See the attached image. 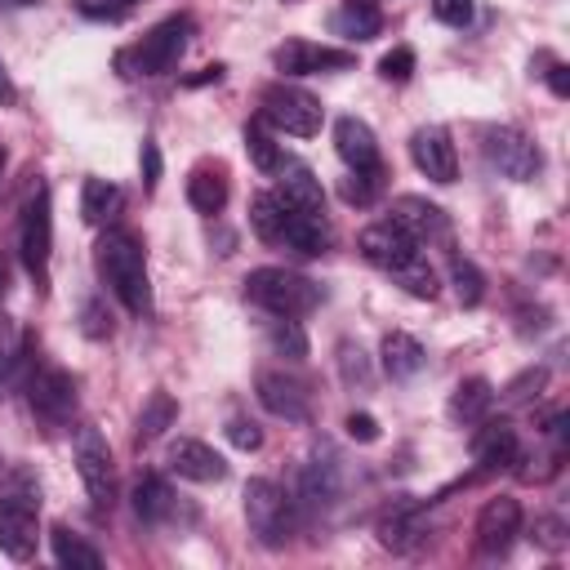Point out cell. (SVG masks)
<instances>
[{
  "label": "cell",
  "instance_id": "1",
  "mask_svg": "<svg viewBox=\"0 0 570 570\" xmlns=\"http://www.w3.org/2000/svg\"><path fill=\"white\" fill-rule=\"evenodd\" d=\"M94 263L102 272V281L111 285V294L134 312L147 316L151 312V281H147V249L129 227H107L94 245Z\"/></svg>",
  "mask_w": 570,
  "mask_h": 570
},
{
  "label": "cell",
  "instance_id": "2",
  "mask_svg": "<svg viewBox=\"0 0 570 570\" xmlns=\"http://www.w3.org/2000/svg\"><path fill=\"white\" fill-rule=\"evenodd\" d=\"M40 534V481L31 468H9L0 481V552L13 561L36 557Z\"/></svg>",
  "mask_w": 570,
  "mask_h": 570
},
{
  "label": "cell",
  "instance_id": "3",
  "mask_svg": "<svg viewBox=\"0 0 570 570\" xmlns=\"http://www.w3.org/2000/svg\"><path fill=\"white\" fill-rule=\"evenodd\" d=\"M245 294L267 316H307L321 307V285L289 267H254L245 276Z\"/></svg>",
  "mask_w": 570,
  "mask_h": 570
},
{
  "label": "cell",
  "instance_id": "4",
  "mask_svg": "<svg viewBox=\"0 0 570 570\" xmlns=\"http://www.w3.org/2000/svg\"><path fill=\"white\" fill-rule=\"evenodd\" d=\"M187 40H191V18H187V13H174V18L156 22L138 45H129V49L116 58V67H120L125 76H165V71L178 67Z\"/></svg>",
  "mask_w": 570,
  "mask_h": 570
},
{
  "label": "cell",
  "instance_id": "5",
  "mask_svg": "<svg viewBox=\"0 0 570 570\" xmlns=\"http://www.w3.org/2000/svg\"><path fill=\"white\" fill-rule=\"evenodd\" d=\"M245 521H249V534L263 548H285L289 534H294V499L276 481L254 476L245 485Z\"/></svg>",
  "mask_w": 570,
  "mask_h": 570
},
{
  "label": "cell",
  "instance_id": "6",
  "mask_svg": "<svg viewBox=\"0 0 570 570\" xmlns=\"http://www.w3.org/2000/svg\"><path fill=\"white\" fill-rule=\"evenodd\" d=\"M258 107H263L258 116H263L272 129L294 134V138H312V134H321V120H325L321 102H316L307 89L285 85V80L267 85V89H263V98H258Z\"/></svg>",
  "mask_w": 570,
  "mask_h": 570
},
{
  "label": "cell",
  "instance_id": "7",
  "mask_svg": "<svg viewBox=\"0 0 570 570\" xmlns=\"http://www.w3.org/2000/svg\"><path fill=\"white\" fill-rule=\"evenodd\" d=\"M481 156L494 174L512 178V183H530L539 169H543V151L534 147L530 134L512 129V125H490L481 129Z\"/></svg>",
  "mask_w": 570,
  "mask_h": 570
},
{
  "label": "cell",
  "instance_id": "8",
  "mask_svg": "<svg viewBox=\"0 0 570 570\" xmlns=\"http://www.w3.org/2000/svg\"><path fill=\"white\" fill-rule=\"evenodd\" d=\"M18 249L27 272L36 276V285L45 289L49 281V254H53V205H49V187L36 183V191L22 205V223H18Z\"/></svg>",
  "mask_w": 570,
  "mask_h": 570
},
{
  "label": "cell",
  "instance_id": "9",
  "mask_svg": "<svg viewBox=\"0 0 570 570\" xmlns=\"http://www.w3.org/2000/svg\"><path fill=\"white\" fill-rule=\"evenodd\" d=\"M76 472L85 481V494L94 512H111L116 503V472H111V450L98 436V428H76Z\"/></svg>",
  "mask_w": 570,
  "mask_h": 570
},
{
  "label": "cell",
  "instance_id": "10",
  "mask_svg": "<svg viewBox=\"0 0 570 570\" xmlns=\"http://www.w3.org/2000/svg\"><path fill=\"white\" fill-rule=\"evenodd\" d=\"M410 160L423 178L432 183H454L459 178V151L441 125H423L410 134Z\"/></svg>",
  "mask_w": 570,
  "mask_h": 570
},
{
  "label": "cell",
  "instance_id": "11",
  "mask_svg": "<svg viewBox=\"0 0 570 570\" xmlns=\"http://www.w3.org/2000/svg\"><path fill=\"white\" fill-rule=\"evenodd\" d=\"M517 534H521V503L512 494H499L476 512V552L481 557H503Z\"/></svg>",
  "mask_w": 570,
  "mask_h": 570
},
{
  "label": "cell",
  "instance_id": "12",
  "mask_svg": "<svg viewBox=\"0 0 570 570\" xmlns=\"http://www.w3.org/2000/svg\"><path fill=\"white\" fill-rule=\"evenodd\" d=\"M276 71L285 76H312V71H347L356 62L352 49H330V45H312V40H285L272 53Z\"/></svg>",
  "mask_w": 570,
  "mask_h": 570
},
{
  "label": "cell",
  "instance_id": "13",
  "mask_svg": "<svg viewBox=\"0 0 570 570\" xmlns=\"http://www.w3.org/2000/svg\"><path fill=\"white\" fill-rule=\"evenodd\" d=\"M254 387H258V401H263L267 414H276V419H285V423H307V419H312V401H307L303 383L289 379L285 370H263V374L254 379Z\"/></svg>",
  "mask_w": 570,
  "mask_h": 570
},
{
  "label": "cell",
  "instance_id": "14",
  "mask_svg": "<svg viewBox=\"0 0 570 570\" xmlns=\"http://www.w3.org/2000/svg\"><path fill=\"white\" fill-rule=\"evenodd\" d=\"M356 249H361L374 267L392 272V267H401L405 258H414V254H419V240H414L410 232H401L392 218H379V223H370V227L361 232Z\"/></svg>",
  "mask_w": 570,
  "mask_h": 570
},
{
  "label": "cell",
  "instance_id": "15",
  "mask_svg": "<svg viewBox=\"0 0 570 570\" xmlns=\"http://www.w3.org/2000/svg\"><path fill=\"white\" fill-rule=\"evenodd\" d=\"M387 218H392L401 232H410L419 245H423V240H445V232H450L445 209L432 205L428 196H396L392 209H387Z\"/></svg>",
  "mask_w": 570,
  "mask_h": 570
},
{
  "label": "cell",
  "instance_id": "16",
  "mask_svg": "<svg viewBox=\"0 0 570 570\" xmlns=\"http://www.w3.org/2000/svg\"><path fill=\"white\" fill-rule=\"evenodd\" d=\"M169 468H174L183 481H200V485L227 476V459H223L214 445L196 441V436H178V441L169 445Z\"/></svg>",
  "mask_w": 570,
  "mask_h": 570
},
{
  "label": "cell",
  "instance_id": "17",
  "mask_svg": "<svg viewBox=\"0 0 570 570\" xmlns=\"http://www.w3.org/2000/svg\"><path fill=\"white\" fill-rule=\"evenodd\" d=\"M31 405H36L40 419L62 423V419L76 410V379H71L67 370H58V365L40 370V374L31 379Z\"/></svg>",
  "mask_w": 570,
  "mask_h": 570
},
{
  "label": "cell",
  "instance_id": "18",
  "mask_svg": "<svg viewBox=\"0 0 570 570\" xmlns=\"http://www.w3.org/2000/svg\"><path fill=\"white\" fill-rule=\"evenodd\" d=\"M338 499V459L330 450H316L303 468H298V503L303 508H330Z\"/></svg>",
  "mask_w": 570,
  "mask_h": 570
},
{
  "label": "cell",
  "instance_id": "19",
  "mask_svg": "<svg viewBox=\"0 0 570 570\" xmlns=\"http://www.w3.org/2000/svg\"><path fill=\"white\" fill-rule=\"evenodd\" d=\"M334 151L347 169H379V142H374V129L361 116H338L334 120Z\"/></svg>",
  "mask_w": 570,
  "mask_h": 570
},
{
  "label": "cell",
  "instance_id": "20",
  "mask_svg": "<svg viewBox=\"0 0 570 570\" xmlns=\"http://www.w3.org/2000/svg\"><path fill=\"white\" fill-rule=\"evenodd\" d=\"M276 174H281L276 196H281L289 209L325 218V191H321V178H316L307 165H298V160H281V169H276Z\"/></svg>",
  "mask_w": 570,
  "mask_h": 570
},
{
  "label": "cell",
  "instance_id": "21",
  "mask_svg": "<svg viewBox=\"0 0 570 570\" xmlns=\"http://www.w3.org/2000/svg\"><path fill=\"white\" fill-rule=\"evenodd\" d=\"M472 459L485 468V472H499V468H512L521 459V441H517V428L512 423H481L476 436H472Z\"/></svg>",
  "mask_w": 570,
  "mask_h": 570
},
{
  "label": "cell",
  "instance_id": "22",
  "mask_svg": "<svg viewBox=\"0 0 570 570\" xmlns=\"http://www.w3.org/2000/svg\"><path fill=\"white\" fill-rule=\"evenodd\" d=\"M281 205H285V200H281ZM281 245L294 249V254H303V258H316V254H325V245H330V227H325V218H316V214H298V209L285 205Z\"/></svg>",
  "mask_w": 570,
  "mask_h": 570
},
{
  "label": "cell",
  "instance_id": "23",
  "mask_svg": "<svg viewBox=\"0 0 570 570\" xmlns=\"http://www.w3.org/2000/svg\"><path fill=\"white\" fill-rule=\"evenodd\" d=\"M423 365H428V352H423V343L414 334H405V330L383 334V370L392 379H414Z\"/></svg>",
  "mask_w": 570,
  "mask_h": 570
},
{
  "label": "cell",
  "instance_id": "24",
  "mask_svg": "<svg viewBox=\"0 0 570 570\" xmlns=\"http://www.w3.org/2000/svg\"><path fill=\"white\" fill-rule=\"evenodd\" d=\"M129 499H134L138 521H147V525L174 517V490H169L165 476H156V472H142V476L134 481V494H129Z\"/></svg>",
  "mask_w": 570,
  "mask_h": 570
},
{
  "label": "cell",
  "instance_id": "25",
  "mask_svg": "<svg viewBox=\"0 0 570 570\" xmlns=\"http://www.w3.org/2000/svg\"><path fill=\"white\" fill-rule=\"evenodd\" d=\"M187 200L200 214H218L227 205V174L214 169V165H196L191 178H187Z\"/></svg>",
  "mask_w": 570,
  "mask_h": 570
},
{
  "label": "cell",
  "instance_id": "26",
  "mask_svg": "<svg viewBox=\"0 0 570 570\" xmlns=\"http://www.w3.org/2000/svg\"><path fill=\"white\" fill-rule=\"evenodd\" d=\"M490 405H494L490 379H463L454 387V396H450V419L454 423H481L490 414Z\"/></svg>",
  "mask_w": 570,
  "mask_h": 570
},
{
  "label": "cell",
  "instance_id": "27",
  "mask_svg": "<svg viewBox=\"0 0 570 570\" xmlns=\"http://www.w3.org/2000/svg\"><path fill=\"white\" fill-rule=\"evenodd\" d=\"M330 27L343 36V40H374L383 31V9L379 4H343Z\"/></svg>",
  "mask_w": 570,
  "mask_h": 570
},
{
  "label": "cell",
  "instance_id": "28",
  "mask_svg": "<svg viewBox=\"0 0 570 570\" xmlns=\"http://www.w3.org/2000/svg\"><path fill=\"white\" fill-rule=\"evenodd\" d=\"M423 534H428V530H423V521H419L414 508H396V512H387V517L379 521V543L392 548V552H410Z\"/></svg>",
  "mask_w": 570,
  "mask_h": 570
},
{
  "label": "cell",
  "instance_id": "29",
  "mask_svg": "<svg viewBox=\"0 0 570 570\" xmlns=\"http://www.w3.org/2000/svg\"><path fill=\"white\" fill-rule=\"evenodd\" d=\"M49 543H53V561L58 566H71V570H98L102 566V552L94 543H85L80 534H71L67 525H53Z\"/></svg>",
  "mask_w": 570,
  "mask_h": 570
},
{
  "label": "cell",
  "instance_id": "30",
  "mask_svg": "<svg viewBox=\"0 0 570 570\" xmlns=\"http://www.w3.org/2000/svg\"><path fill=\"white\" fill-rule=\"evenodd\" d=\"M116 205H120V187H116V183H107V178H85V187H80V218H85L89 227H102V223L116 214Z\"/></svg>",
  "mask_w": 570,
  "mask_h": 570
},
{
  "label": "cell",
  "instance_id": "31",
  "mask_svg": "<svg viewBox=\"0 0 570 570\" xmlns=\"http://www.w3.org/2000/svg\"><path fill=\"white\" fill-rule=\"evenodd\" d=\"M178 419V401L169 392H151L142 414H138V428H134V445H151L169 423Z\"/></svg>",
  "mask_w": 570,
  "mask_h": 570
},
{
  "label": "cell",
  "instance_id": "32",
  "mask_svg": "<svg viewBox=\"0 0 570 570\" xmlns=\"http://www.w3.org/2000/svg\"><path fill=\"white\" fill-rule=\"evenodd\" d=\"M245 151H249V160H254L263 174H276L281 160H285V151H281V142H276V134H272V125H267L263 116L245 125Z\"/></svg>",
  "mask_w": 570,
  "mask_h": 570
},
{
  "label": "cell",
  "instance_id": "33",
  "mask_svg": "<svg viewBox=\"0 0 570 570\" xmlns=\"http://www.w3.org/2000/svg\"><path fill=\"white\" fill-rule=\"evenodd\" d=\"M249 227L267 240V245H281V227H285V205L276 191H258L249 200Z\"/></svg>",
  "mask_w": 570,
  "mask_h": 570
},
{
  "label": "cell",
  "instance_id": "34",
  "mask_svg": "<svg viewBox=\"0 0 570 570\" xmlns=\"http://www.w3.org/2000/svg\"><path fill=\"white\" fill-rule=\"evenodd\" d=\"M387 276H392L405 294H414V298H436V289H441V285H436V272H432V263H428L423 254L405 258V263H401V267H392Z\"/></svg>",
  "mask_w": 570,
  "mask_h": 570
},
{
  "label": "cell",
  "instance_id": "35",
  "mask_svg": "<svg viewBox=\"0 0 570 570\" xmlns=\"http://www.w3.org/2000/svg\"><path fill=\"white\" fill-rule=\"evenodd\" d=\"M267 343H272L276 356H289V361L307 356V334H303L298 316H272L267 321Z\"/></svg>",
  "mask_w": 570,
  "mask_h": 570
},
{
  "label": "cell",
  "instance_id": "36",
  "mask_svg": "<svg viewBox=\"0 0 570 570\" xmlns=\"http://www.w3.org/2000/svg\"><path fill=\"white\" fill-rule=\"evenodd\" d=\"M450 285H454V294H459V303L463 307H476L481 303V294H485V276L476 272V263H468V258H450Z\"/></svg>",
  "mask_w": 570,
  "mask_h": 570
},
{
  "label": "cell",
  "instance_id": "37",
  "mask_svg": "<svg viewBox=\"0 0 570 570\" xmlns=\"http://www.w3.org/2000/svg\"><path fill=\"white\" fill-rule=\"evenodd\" d=\"M379 191H383V169H352V174L338 183V196H343L347 205H370Z\"/></svg>",
  "mask_w": 570,
  "mask_h": 570
},
{
  "label": "cell",
  "instance_id": "38",
  "mask_svg": "<svg viewBox=\"0 0 570 570\" xmlns=\"http://www.w3.org/2000/svg\"><path fill=\"white\" fill-rule=\"evenodd\" d=\"M338 374H343V383L347 387H370V356L361 352V343H338Z\"/></svg>",
  "mask_w": 570,
  "mask_h": 570
},
{
  "label": "cell",
  "instance_id": "39",
  "mask_svg": "<svg viewBox=\"0 0 570 570\" xmlns=\"http://www.w3.org/2000/svg\"><path fill=\"white\" fill-rule=\"evenodd\" d=\"M18 356H22V334H18L13 316H4V312H0V379H9V374H13Z\"/></svg>",
  "mask_w": 570,
  "mask_h": 570
},
{
  "label": "cell",
  "instance_id": "40",
  "mask_svg": "<svg viewBox=\"0 0 570 570\" xmlns=\"http://www.w3.org/2000/svg\"><path fill=\"white\" fill-rule=\"evenodd\" d=\"M138 0H76V9L94 22H120L125 13H134Z\"/></svg>",
  "mask_w": 570,
  "mask_h": 570
},
{
  "label": "cell",
  "instance_id": "41",
  "mask_svg": "<svg viewBox=\"0 0 570 570\" xmlns=\"http://www.w3.org/2000/svg\"><path fill=\"white\" fill-rule=\"evenodd\" d=\"M410 71H414V49L410 45H396V49H387L383 53V62H379V76L383 80H410Z\"/></svg>",
  "mask_w": 570,
  "mask_h": 570
},
{
  "label": "cell",
  "instance_id": "42",
  "mask_svg": "<svg viewBox=\"0 0 570 570\" xmlns=\"http://www.w3.org/2000/svg\"><path fill=\"white\" fill-rule=\"evenodd\" d=\"M530 539H534L539 548H548V552H561V548H566V521H561V517H539L534 530H530Z\"/></svg>",
  "mask_w": 570,
  "mask_h": 570
},
{
  "label": "cell",
  "instance_id": "43",
  "mask_svg": "<svg viewBox=\"0 0 570 570\" xmlns=\"http://www.w3.org/2000/svg\"><path fill=\"white\" fill-rule=\"evenodd\" d=\"M80 316H85V325H80V330H85L89 338H107V334H111V312L102 307V298H89Z\"/></svg>",
  "mask_w": 570,
  "mask_h": 570
},
{
  "label": "cell",
  "instance_id": "44",
  "mask_svg": "<svg viewBox=\"0 0 570 570\" xmlns=\"http://www.w3.org/2000/svg\"><path fill=\"white\" fill-rule=\"evenodd\" d=\"M432 13L445 27H468L472 22V0H432Z\"/></svg>",
  "mask_w": 570,
  "mask_h": 570
},
{
  "label": "cell",
  "instance_id": "45",
  "mask_svg": "<svg viewBox=\"0 0 570 570\" xmlns=\"http://www.w3.org/2000/svg\"><path fill=\"white\" fill-rule=\"evenodd\" d=\"M227 441H232L236 450H258V445H263V428L249 423V419H232V423H227Z\"/></svg>",
  "mask_w": 570,
  "mask_h": 570
},
{
  "label": "cell",
  "instance_id": "46",
  "mask_svg": "<svg viewBox=\"0 0 570 570\" xmlns=\"http://www.w3.org/2000/svg\"><path fill=\"white\" fill-rule=\"evenodd\" d=\"M343 428H347V436H352V441H365V445H370V441H379V419H374V414H365V410H352Z\"/></svg>",
  "mask_w": 570,
  "mask_h": 570
},
{
  "label": "cell",
  "instance_id": "47",
  "mask_svg": "<svg viewBox=\"0 0 570 570\" xmlns=\"http://www.w3.org/2000/svg\"><path fill=\"white\" fill-rule=\"evenodd\" d=\"M142 187L147 191H156V183H160V147L151 142V138H142Z\"/></svg>",
  "mask_w": 570,
  "mask_h": 570
},
{
  "label": "cell",
  "instance_id": "48",
  "mask_svg": "<svg viewBox=\"0 0 570 570\" xmlns=\"http://www.w3.org/2000/svg\"><path fill=\"white\" fill-rule=\"evenodd\" d=\"M543 379H548L543 370H525L517 383H508V392H503V396H508V401H521V396H530V387L539 392V387H543Z\"/></svg>",
  "mask_w": 570,
  "mask_h": 570
},
{
  "label": "cell",
  "instance_id": "49",
  "mask_svg": "<svg viewBox=\"0 0 570 570\" xmlns=\"http://www.w3.org/2000/svg\"><path fill=\"white\" fill-rule=\"evenodd\" d=\"M548 85H552V94H557V98H570V67H566V62H557V67L548 71Z\"/></svg>",
  "mask_w": 570,
  "mask_h": 570
},
{
  "label": "cell",
  "instance_id": "50",
  "mask_svg": "<svg viewBox=\"0 0 570 570\" xmlns=\"http://www.w3.org/2000/svg\"><path fill=\"white\" fill-rule=\"evenodd\" d=\"M0 102H4V107H13V102H18V89H13L9 71H4V58H0Z\"/></svg>",
  "mask_w": 570,
  "mask_h": 570
},
{
  "label": "cell",
  "instance_id": "51",
  "mask_svg": "<svg viewBox=\"0 0 570 570\" xmlns=\"http://www.w3.org/2000/svg\"><path fill=\"white\" fill-rule=\"evenodd\" d=\"M218 76H223V67L214 62V67H205V71H196V76H191L187 85H205V80H218Z\"/></svg>",
  "mask_w": 570,
  "mask_h": 570
},
{
  "label": "cell",
  "instance_id": "52",
  "mask_svg": "<svg viewBox=\"0 0 570 570\" xmlns=\"http://www.w3.org/2000/svg\"><path fill=\"white\" fill-rule=\"evenodd\" d=\"M27 4H40V0H0V9H27Z\"/></svg>",
  "mask_w": 570,
  "mask_h": 570
},
{
  "label": "cell",
  "instance_id": "53",
  "mask_svg": "<svg viewBox=\"0 0 570 570\" xmlns=\"http://www.w3.org/2000/svg\"><path fill=\"white\" fill-rule=\"evenodd\" d=\"M4 294H9V267L0 263V298H4Z\"/></svg>",
  "mask_w": 570,
  "mask_h": 570
},
{
  "label": "cell",
  "instance_id": "54",
  "mask_svg": "<svg viewBox=\"0 0 570 570\" xmlns=\"http://www.w3.org/2000/svg\"><path fill=\"white\" fill-rule=\"evenodd\" d=\"M343 4H379V0H343Z\"/></svg>",
  "mask_w": 570,
  "mask_h": 570
},
{
  "label": "cell",
  "instance_id": "55",
  "mask_svg": "<svg viewBox=\"0 0 570 570\" xmlns=\"http://www.w3.org/2000/svg\"><path fill=\"white\" fill-rule=\"evenodd\" d=\"M0 169H4V147H0Z\"/></svg>",
  "mask_w": 570,
  "mask_h": 570
}]
</instances>
